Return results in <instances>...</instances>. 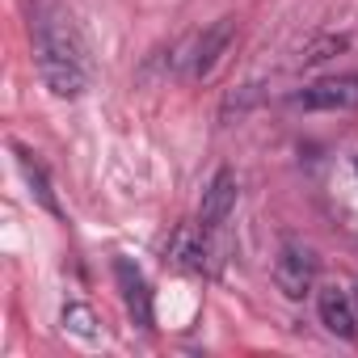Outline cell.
Here are the masks:
<instances>
[{"mask_svg":"<svg viewBox=\"0 0 358 358\" xmlns=\"http://www.w3.org/2000/svg\"><path fill=\"white\" fill-rule=\"evenodd\" d=\"M30 43H34V68L47 93L76 101L93 80V64H89L80 26L64 0H30Z\"/></svg>","mask_w":358,"mask_h":358,"instance_id":"obj_1","label":"cell"},{"mask_svg":"<svg viewBox=\"0 0 358 358\" xmlns=\"http://www.w3.org/2000/svg\"><path fill=\"white\" fill-rule=\"evenodd\" d=\"M274 282L287 299H303L316 287V253L303 241L287 236L278 245V257H274Z\"/></svg>","mask_w":358,"mask_h":358,"instance_id":"obj_2","label":"cell"},{"mask_svg":"<svg viewBox=\"0 0 358 358\" xmlns=\"http://www.w3.org/2000/svg\"><path fill=\"white\" fill-rule=\"evenodd\" d=\"M232 34H236V22L232 17H220V22H211L207 30H199L190 43H186V76L190 80H207L211 72H215V64L224 59V51L232 47Z\"/></svg>","mask_w":358,"mask_h":358,"instance_id":"obj_3","label":"cell"},{"mask_svg":"<svg viewBox=\"0 0 358 358\" xmlns=\"http://www.w3.org/2000/svg\"><path fill=\"white\" fill-rule=\"evenodd\" d=\"M291 106L299 110H358V72H337L324 80H312L291 93Z\"/></svg>","mask_w":358,"mask_h":358,"instance_id":"obj_4","label":"cell"},{"mask_svg":"<svg viewBox=\"0 0 358 358\" xmlns=\"http://www.w3.org/2000/svg\"><path fill=\"white\" fill-rule=\"evenodd\" d=\"M114 278H118V291H122V303H127L131 324L152 329L156 312H152V287H148L143 270H139L131 257H114Z\"/></svg>","mask_w":358,"mask_h":358,"instance_id":"obj_5","label":"cell"},{"mask_svg":"<svg viewBox=\"0 0 358 358\" xmlns=\"http://www.w3.org/2000/svg\"><path fill=\"white\" fill-rule=\"evenodd\" d=\"M232 211H236V173H232V169H220L211 182H207V190H203L199 224H203L207 232H220Z\"/></svg>","mask_w":358,"mask_h":358,"instance_id":"obj_6","label":"cell"},{"mask_svg":"<svg viewBox=\"0 0 358 358\" xmlns=\"http://www.w3.org/2000/svg\"><path fill=\"white\" fill-rule=\"evenodd\" d=\"M316 308H320V324L341 337V341H358V303H354V291L345 295L341 287H324L316 295Z\"/></svg>","mask_w":358,"mask_h":358,"instance_id":"obj_7","label":"cell"},{"mask_svg":"<svg viewBox=\"0 0 358 358\" xmlns=\"http://www.w3.org/2000/svg\"><path fill=\"white\" fill-rule=\"evenodd\" d=\"M17 152V164H22V177L30 182V194L43 203V211H51V215H59V199H55V190H51V177H47V169L34 160V152H26V148H13Z\"/></svg>","mask_w":358,"mask_h":358,"instance_id":"obj_8","label":"cell"},{"mask_svg":"<svg viewBox=\"0 0 358 358\" xmlns=\"http://www.w3.org/2000/svg\"><path fill=\"white\" fill-rule=\"evenodd\" d=\"M64 324H68L72 333L89 337V341L97 337V329H93V324H97V316H93V312H89L85 303H68V308H64Z\"/></svg>","mask_w":358,"mask_h":358,"instance_id":"obj_9","label":"cell"},{"mask_svg":"<svg viewBox=\"0 0 358 358\" xmlns=\"http://www.w3.org/2000/svg\"><path fill=\"white\" fill-rule=\"evenodd\" d=\"M333 51H345V38H320V43H312V47L299 55V64H320V59H329Z\"/></svg>","mask_w":358,"mask_h":358,"instance_id":"obj_10","label":"cell"},{"mask_svg":"<svg viewBox=\"0 0 358 358\" xmlns=\"http://www.w3.org/2000/svg\"><path fill=\"white\" fill-rule=\"evenodd\" d=\"M354 303H358V282H354Z\"/></svg>","mask_w":358,"mask_h":358,"instance_id":"obj_11","label":"cell"}]
</instances>
